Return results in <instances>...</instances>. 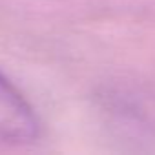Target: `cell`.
Instances as JSON below:
<instances>
[{
    "mask_svg": "<svg viewBox=\"0 0 155 155\" xmlns=\"http://www.w3.org/2000/svg\"><path fill=\"white\" fill-rule=\"evenodd\" d=\"M38 117L24 93L0 73V142L26 144L38 137Z\"/></svg>",
    "mask_w": 155,
    "mask_h": 155,
    "instance_id": "6da1fadb",
    "label": "cell"
}]
</instances>
